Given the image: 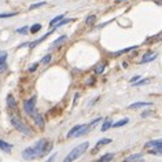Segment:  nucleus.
<instances>
[{"instance_id":"nucleus-27","label":"nucleus","mask_w":162,"mask_h":162,"mask_svg":"<svg viewBox=\"0 0 162 162\" xmlns=\"http://www.w3.org/2000/svg\"><path fill=\"white\" fill-rule=\"evenodd\" d=\"M51 58H52V56H51V54L46 55V56H44L43 59H41V63H43V65H48V63L51 62Z\"/></svg>"},{"instance_id":"nucleus-32","label":"nucleus","mask_w":162,"mask_h":162,"mask_svg":"<svg viewBox=\"0 0 162 162\" xmlns=\"http://www.w3.org/2000/svg\"><path fill=\"white\" fill-rule=\"evenodd\" d=\"M27 30H29V27L27 26H23V27H19V29H17V33H22V34H25Z\"/></svg>"},{"instance_id":"nucleus-33","label":"nucleus","mask_w":162,"mask_h":162,"mask_svg":"<svg viewBox=\"0 0 162 162\" xmlns=\"http://www.w3.org/2000/svg\"><path fill=\"white\" fill-rule=\"evenodd\" d=\"M6 69H7V63H6V62H0V73L4 71Z\"/></svg>"},{"instance_id":"nucleus-28","label":"nucleus","mask_w":162,"mask_h":162,"mask_svg":"<svg viewBox=\"0 0 162 162\" xmlns=\"http://www.w3.org/2000/svg\"><path fill=\"white\" fill-rule=\"evenodd\" d=\"M17 12H4V14H0V18H11V17H15Z\"/></svg>"},{"instance_id":"nucleus-38","label":"nucleus","mask_w":162,"mask_h":162,"mask_svg":"<svg viewBox=\"0 0 162 162\" xmlns=\"http://www.w3.org/2000/svg\"><path fill=\"white\" fill-rule=\"evenodd\" d=\"M121 2H125V0H121Z\"/></svg>"},{"instance_id":"nucleus-30","label":"nucleus","mask_w":162,"mask_h":162,"mask_svg":"<svg viewBox=\"0 0 162 162\" xmlns=\"http://www.w3.org/2000/svg\"><path fill=\"white\" fill-rule=\"evenodd\" d=\"M153 114H154V111H151V110H146V111H143L142 114H140V117H142V118H146V117H150Z\"/></svg>"},{"instance_id":"nucleus-16","label":"nucleus","mask_w":162,"mask_h":162,"mask_svg":"<svg viewBox=\"0 0 162 162\" xmlns=\"http://www.w3.org/2000/svg\"><path fill=\"white\" fill-rule=\"evenodd\" d=\"M95 22H96V15H88L87 19H85V23H87L88 26H92Z\"/></svg>"},{"instance_id":"nucleus-24","label":"nucleus","mask_w":162,"mask_h":162,"mask_svg":"<svg viewBox=\"0 0 162 162\" xmlns=\"http://www.w3.org/2000/svg\"><path fill=\"white\" fill-rule=\"evenodd\" d=\"M40 29H41V25H40V23H34V25L30 27L29 30H30V33H37Z\"/></svg>"},{"instance_id":"nucleus-14","label":"nucleus","mask_w":162,"mask_h":162,"mask_svg":"<svg viewBox=\"0 0 162 162\" xmlns=\"http://www.w3.org/2000/svg\"><path fill=\"white\" fill-rule=\"evenodd\" d=\"M7 105H8V107L15 109L17 103H15V99H14V96H12V95H8V96H7Z\"/></svg>"},{"instance_id":"nucleus-9","label":"nucleus","mask_w":162,"mask_h":162,"mask_svg":"<svg viewBox=\"0 0 162 162\" xmlns=\"http://www.w3.org/2000/svg\"><path fill=\"white\" fill-rule=\"evenodd\" d=\"M54 30H55V29H52V30H50V32H48V33H46V34H44V36H43V37H40V39H39V40L33 41V43L27 44V46H29L30 48H34V47H36V46H37V44H40V43H41V41H44V40H46V39H47V37H48V36H50V34H51V33H52V32H54Z\"/></svg>"},{"instance_id":"nucleus-34","label":"nucleus","mask_w":162,"mask_h":162,"mask_svg":"<svg viewBox=\"0 0 162 162\" xmlns=\"http://www.w3.org/2000/svg\"><path fill=\"white\" fill-rule=\"evenodd\" d=\"M37 66H39V63H33L32 66L29 67V71H34V70H36V69H37Z\"/></svg>"},{"instance_id":"nucleus-29","label":"nucleus","mask_w":162,"mask_h":162,"mask_svg":"<svg viewBox=\"0 0 162 162\" xmlns=\"http://www.w3.org/2000/svg\"><path fill=\"white\" fill-rule=\"evenodd\" d=\"M46 4V2H40V3H34V4H32L29 7V10H34V8H39V7H41V6H44Z\"/></svg>"},{"instance_id":"nucleus-23","label":"nucleus","mask_w":162,"mask_h":162,"mask_svg":"<svg viewBox=\"0 0 162 162\" xmlns=\"http://www.w3.org/2000/svg\"><path fill=\"white\" fill-rule=\"evenodd\" d=\"M63 17H65L63 14H61V15H58V17H55V18H52V19H51V22H50V26H54L55 23H58L61 19H63Z\"/></svg>"},{"instance_id":"nucleus-19","label":"nucleus","mask_w":162,"mask_h":162,"mask_svg":"<svg viewBox=\"0 0 162 162\" xmlns=\"http://www.w3.org/2000/svg\"><path fill=\"white\" fill-rule=\"evenodd\" d=\"M109 143H111V139H101L98 143H96V146H95V150H98L101 146H103V144H109Z\"/></svg>"},{"instance_id":"nucleus-7","label":"nucleus","mask_w":162,"mask_h":162,"mask_svg":"<svg viewBox=\"0 0 162 162\" xmlns=\"http://www.w3.org/2000/svg\"><path fill=\"white\" fill-rule=\"evenodd\" d=\"M0 150L2 151H4V153H11V150H12V146L10 143H7V142H4V140H2L0 139Z\"/></svg>"},{"instance_id":"nucleus-18","label":"nucleus","mask_w":162,"mask_h":162,"mask_svg":"<svg viewBox=\"0 0 162 162\" xmlns=\"http://www.w3.org/2000/svg\"><path fill=\"white\" fill-rule=\"evenodd\" d=\"M69 22H71V19H65V18H63V19H61L58 23H55V25H54L52 27H54V29H58V27H61V26L66 25V23H69Z\"/></svg>"},{"instance_id":"nucleus-5","label":"nucleus","mask_w":162,"mask_h":162,"mask_svg":"<svg viewBox=\"0 0 162 162\" xmlns=\"http://www.w3.org/2000/svg\"><path fill=\"white\" fill-rule=\"evenodd\" d=\"M153 103L151 102H136V103H132V105L128 106L129 110H133V109H140V107H149V106H151Z\"/></svg>"},{"instance_id":"nucleus-20","label":"nucleus","mask_w":162,"mask_h":162,"mask_svg":"<svg viewBox=\"0 0 162 162\" xmlns=\"http://www.w3.org/2000/svg\"><path fill=\"white\" fill-rule=\"evenodd\" d=\"M150 153L154 154V155H162V146H160V147H153V149H150Z\"/></svg>"},{"instance_id":"nucleus-2","label":"nucleus","mask_w":162,"mask_h":162,"mask_svg":"<svg viewBox=\"0 0 162 162\" xmlns=\"http://www.w3.org/2000/svg\"><path fill=\"white\" fill-rule=\"evenodd\" d=\"M88 147H89V143L88 142H84V143L78 144L77 147H74V149L67 154L66 158L63 160V162H73V161H76L77 158H80L82 154H84L85 151L88 150Z\"/></svg>"},{"instance_id":"nucleus-21","label":"nucleus","mask_w":162,"mask_h":162,"mask_svg":"<svg viewBox=\"0 0 162 162\" xmlns=\"http://www.w3.org/2000/svg\"><path fill=\"white\" fill-rule=\"evenodd\" d=\"M139 158H142V154H133V155L125 158V161H124V162H133V161L139 160Z\"/></svg>"},{"instance_id":"nucleus-35","label":"nucleus","mask_w":162,"mask_h":162,"mask_svg":"<svg viewBox=\"0 0 162 162\" xmlns=\"http://www.w3.org/2000/svg\"><path fill=\"white\" fill-rule=\"evenodd\" d=\"M137 80H140V76H135V77H132V78H130V82L133 84V82H136Z\"/></svg>"},{"instance_id":"nucleus-15","label":"nucleus","mask_w":162,"mask_h":162,"mask_svg":"<svg viewBox=\"0 0 162 162\" xmlns=\"http://www.w3.org/2000/svg\"><path fill=\"white\" fill-rule=\"evenodd\" d=\"M111 125H113V122L110 121V120H106V121L103 122V125L101 126V130L102 132H106V130H109L110 128H111Z\"/></svg>"},{"instance_id":"nucleus-12","label":"nucleus","mask_w":162,"mask_h":162,"mask_svg":"<svg viewBox=\"0 0 162 162\" xmlns=\"http://www.w3.org/2000/svg\"><path fill=\"white\" fill-rule=\"evenodd\" d=\"M128 122H129L128 118H122V120H120V121H117V122L113 124L111 128H121V126H124L125 124H128Z\"/></svg>"},{"instance_id":"nucleus-4","label":"nucleus","mask_w":162,"mask_h":162,"mask_svg":"<svg viewBox=\"0 0 162 162\" xmlns=\"http://www.w3.org/2000/svg\"><path fill=\"white\" fill-rule=\"evenodd\" d=\"M23 109H25L26 114L33 115V113L36 111V96H32L30 99H27V101L23 103Z\"/></svg>"},{"instance_id":"nucleus-22","label":"nucleus","mask_w":162,"mask_h":162,"mask_svg":"<svg viewBox=\"0 0 162 162\" xmlns=\"http://www.w3.org/2000/svg\"><path fill=\"white\" fill-rule=\"evenodd\" d=\"M105 67H106L105 63H99L98 66L95 67V73H96V74H102L103 71H105Z\"/></svg>"},{"instance_id":"nucleus-26","label":"nucleus","mask_w":162,"mask_h":162,"mask_svg":"<svg viewBox=\"0 0 162 162\" xmlns=\"http://www.w3.org/2000/svg\"><path fill=\"white\" fill-rule=\"evenodd\" d=\"M161 39H162V34H157V36H153V37H150V39H147L146 43H153V41H157Z\"/></svg>"},{"instance_id":"nucleus-8","label":"nucleus","mask_w":162,"mask_h":162,"mask_svg":"<svg viewBox=\"0 0 162 162\" xmlns=\"http://www.w3.org/2000/svg\"><path fill=\"white\" fill-rule=\"evenodd\" d=\"M155 58H157V54L155 52H149V54H146L143 56V59L140 61V63H149V62H153Z\"/></svg>"},{"instance_id":"nucleus-37","label":"nucleus","mask_w":162,"mask_h":162,"mask_svg":"<svg viewBox=\"0 0 162 162\" xmlns=\"http://www.w3.org/2000/svg\"><path fill=\"white\" fill-rule=\"evenodd\" d=\"M133 162H144V161L142 160V158H139V160H136V161H133Z\"/></svg>"},{"instance_id":"nucleus-1","label":"nucleus","mask_w":162,"mask_h":162,"mask_svg":"<svg viewBox=\"0 0 162 162\" xmlns=\"http://www.w3.org/2000/svg\"><path fill=\"white\" fill-rule=\"evenodd\" d=\"M51 149H52V143L47 142L46 139H40L39 142L34 143L33 146L27 147V149L22 151V158L23 160H27V161L36 160V158L44 157L48 151H51Z\"/></svg>"},{"instance_id":"nucleus-3","label":"nucleus","mask_w":162,"mask_h":162,"mask_svg":"<svg viewBox=\"0 0 162 162\" xmlns=\"http://www.w3.org/2000/svg\"><path fill=\"white\" fill-rule=\"evenodd\" d=\"M11 125H12L17 130H18V132L23 133V135H30V133H32V130L27 128L25 124L22 122V120H21L19 117H17V115H12V117H11Z\"/></svg>"},{"instance_id":"nucleus-25","label":"nucleus","mask_w":162,"mask_h":162,"mask_svg":"<svg viewBox=\"0 0 162 162\" xmlns=\"http://www.w3.org/2000/svg\"><path fill=\"white\" fill-rule=\"evenodd\" d=\"M147 82H150V80L149 78H143V80H137L136 82H133V85H135V87H139V85H144V84H147Z\"/></svg>"},{"instance_id":"nucleus-6","label":"nucleus","mask_w":162,"mask_h":162,"mask_svg":"<svg viewBox=\"0 0 162 162\" xmlns=\"http://www.w3.org/2000/svg\"><path fill=\"white\" fill-rule=\"evenodd\" d=\"M33 120H34V122H36V125H39L40 128H43L44 126V118H43V115H41L40 113L34 111L33 113Z\"/></svg>"},{"instance_id":"nucleus-17","label":"nucleus","mask_w":162,"mask_h":162,"mask_svg":"<svg viewBox=\"0 0 162 162\" xmlns=\"http://www.w3.org/2000/svg\"><path fill=\"white\" fill-rule=\"evenodd\" d=\"M113 158H114V154H105V155H103L98 162H110Z\"/></svg>"},{"instance_id":"nucleus-10","label":"nucleus","mask_w":162,"mask_h":162,"mask_svg":"<svg viewBox=\"0 0 162 162\" xmlns=\"http://www.w3.org/2000/svg\"><path fill=\"white\" fill-rule=\"evenodd\" d=\"M162 146V139H157V140H150V142L146 143L144 147H149V149H153V147H160Z\"/></svg>"},{"instance_id":"nucleus-13","label":"nucleus","mask_w":162,"mask_h":162,"mask_svg":"<svg viewBox=\"0 0 162 162\" xmlns=\"http://www.w3.org/2000/svg\"><path fill=\"white\" fill-rule=\"evenodd\" d=\"M135 48H137V47H128V48H124V50H121V51H117V52H114V54H113V56H120V55L129 52V51L135 50Z\"/></svg>"},{"instance_id":"nucleus-11","label":"nucleus","mask_w":162,"mask_h":162,"mask_svg":"<svg viewBox=\"0 0 162 162\" xmlns=\"http://www.w3.org/2000/svg\"><path fill=\"white\" fill-rule=\"evenodd\" d=\"M66 40H67V36H65V34H63V36H61L59 39H56V40H55L54 43H52V46H51V47H52V48H56V47H59L61 44H62V43H65V41H66Z\"/></svg>"},{"instance_id":"nucleus-31","label":"nucleus","mask_w":162,"mask_h":162,"mask_svg":"<svg viewBox=\"0 0 162 162\" xmlns=\"http://www.w3.org/2000/svg\"><path fill=\"white\" fill-rule=\"evenodd\" d=\"M7 59V52L6 51H0V62H6Z\"/></svg>"},{"instance_id":"nucleus-36","label":"nucleus","mask_w":162,"mask_h":162,"mask_svg":"<svg viewBox=\"0 0 162 162\" xmlns=\"http://www.w3.org/2000/svg\"><path fill=\"white\" fill-rule=\"evenodd\" d=\"M55 157H56V154H54L52 157H50V158H48V161H47V162H54V161H55Z\"/></svg>"}]
</instances>
